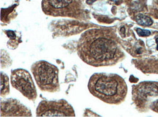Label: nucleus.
I'll list each match as a JSON object with an SVG mask.
<instances>
[{
	"label": "nucleus",
	"instance_id": "obj_7",
	"mask_svg": "<svg viewBox=\"0 0 158 117\" xmlns=\"http://www.w3.org/2000/svg\"><path fill=\"white\" fill-rule=\"evenodd\" d=\"M1 116H31L29 108L15 99L1 101Z\"/></svg>",
	"mask_w": 158,
	"mask_h": 117
},
{
	"label": "nucleus",
	"instance_id": "obj_10",
	"mask_svg": "<svg viewBox=\"0 0 158 117\" xmlns=\"http://www.w3.org/2000/svg\"><path fill=\"white\" fill-rule=\"evenodd\" d=\"M136 31L138 33V35L141 36H147L151 34V32L149 30H143L141 29H137Z\"/></svg>",
	"mask_w": 158,
	"mask_h": 117
},
{
	"label": "nucleus",
	"instance_id": "obj_1",
	"mask_svg": "<svg viewBox=\"0 0 158 117\" xmlns=\"http://www.w3.org/2000/svg\"><path fill=\"white\" fill-rule=\"evenodd\" d=\"M78 55L92 66H104L115 63L121 51L115 38L108 30L93 29L84 32L77 47Z\"/></svg>",
	"mask_w": 158,
	"mask_h": 117
},
{
	"label": "nucleus",
	"instance_id": "obj_9",
	"mask_svg": "<svg viewBox=\"0 0 158 117\" xmlns=\"http://www.w3.org/2000/svg\"><path fill=\"white\" fill-rule=\"evenodd\" d=\"M135 20L136 22L141 25V26H151L153 21L151 19V18L144 15H142V14H138L135 17Z\"/></svg>",
	"mask_w": 158,
	"mask_h": 117
},
{
	"label": "nucleus",
	"instance_id": "obj_3",
	"mask_svg": "<svg viewBox=\"0 0 158 117\" xmlns=\"http://www.w3.org/2000/svg\"><path fill=\"white\" fill-rule=\"evenodd\" d=\"M31 71L39 87L42 91L55 92L59 90L58 69L45 60L34 63Z\"/></svg>",
	"mask_w": 158,
	"mask_h": 117
},
{
	"label": "nucleus",
	"instance_id": "obj_5",
	"mask_svg": "<svg viewBox=\"0 0 158 117\" xmlns=\"http://www.w3.org/2000/svg\"><path fill=\"white\" fill-rule=\"evenodd\" d=\"M11 84L15 89L20 92L26 98L34 101L37 93L31 76L24 69H15L11 72Z\"/></svg>",
	"mask_w": 158,
	"mask_h": 117
},
{
	"label": "nucleus",
	"instance_id": "obj_6",
	"mask_svg": "<svg viewBox=\"0 0 158 117\" xmlns=\"http://www.w3.org/2000/svg\"><path fill=\"white\" fill-rule=\"evenodd\" d=\"M74 0H44V12L52 15H72L75 12Z\"/></svg>",
	"mask_w": 158,
	"mask_h": 117
},
{
	"label": "nucleus",
	"instance_id": "obj_8",
	"mask_svg": "<svg viewBox=\"0 0 158 117\" xmlns=\"http://www.w3.org/2000/svg\"><path fill=\"white\" fill-rule=\"evenodd\" d=\"M10 92L9 87V79L8 76L4 73H1V96L3 97Z\"/></svg>",
	"mask_w": 158,
	"mask_h": 117
},
{
	"label": "nucleus",
	"instance_id": "obj_4",
	"mask_svg": "<svg viewBox=\"0 0 158 117\" xmlns=\"http://www.w3.org/2000/svg\"><path fill=\"white\" fill-rule=\"evenodd\" d=\"M36 116H75L73 107L65 100L42 101L36 108Z\"/></svg>",
	"mask_w": 158,
	"mask_h": 117
},
{
	"label": "nucleus",
	"instance_id": "obj_11",
	"mask_svg": "<svg viewBox=\"0 0 158 117\" xmlns=\"http://www.w3.org/2000/svg\"><path fill=\"white\" fill-rule=\"evenodd\" d=\"M156 42H157V45H158V39L156 40ZM157 49H158V47H157Z\"/></svg>",
	"mask_w": 158,
	"mask_h": 117
},
{
	"label": "nucleus",
	"instance_id": "obj_2",
	"mask_svg": "<svg viewBox=\"0 0 158 117\" xmlns=\"http://www.w3.org/2000/svg\"><path fill=\"white\" fill-rule=\"evenodd\" d=\"M90 92L101 101L117 104L125 100L127 85L124 79L117 74H94L88 82Z\"/></svg>",
	"mask_w": 158,
	"mask_h": 117
}]
</instances>
